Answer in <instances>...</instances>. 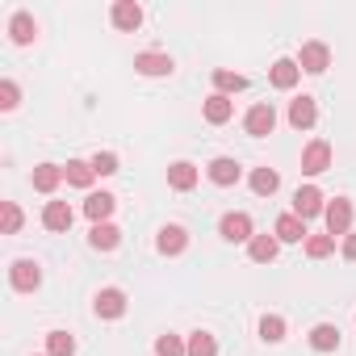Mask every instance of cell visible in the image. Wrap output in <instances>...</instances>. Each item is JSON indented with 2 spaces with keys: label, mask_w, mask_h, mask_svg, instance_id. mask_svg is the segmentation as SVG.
I'll use <instances>...</instances> for the list:
<instances>
[{
  "label": "cell",
  "mask_w": 356,
  "mask_h": 356,
  "mask_svg": "<svg viewBox=\"0 0 356 356\" xmlns=\"http://www.w3.org/2000/svg\"><path fill=\"white\" fill-rule=\"evenodd\" d=\"M9 285H13L17 293H34V289L42 285V268H38L34 260H17V264L9 268Z\"/></svg>",
  "instance_id": "cell-3"
},
{
  "label": "cell",
  "mask_w": 356,
  "mask_h": 356,
  "mask_svg": "<svg viewBox=\"0 0 356 356\" xmlns=\"http://www.w3.org/2000/svg\"><path fill=\"white\" fill-rule=\"evenodd\" d=\"M273 235H277L281 243H302V239H310V235H306V218H298V214H281L277 227H273Z\"/></svg>",
  "instance_id": "cell-13"
},
{
  "label": "cell",
  "mask_w": 356,
  "mask_h": 356,
  "mask_svg": "<svg viewBox=\"0 0 356 356\" xmlns=\"http://www.w3.org/2000/svg\"><path fill=\"white\" fill-rule=\"evenodd\" d=\"M214 88H218L222 97H231V92H243V88H248V76H239V72H227V67H218V72H214Z\"/></svg>",
  "instance_id": "cell-27"
},
{
  "label": "cell",
  "mask_w": 356,
  "mask_h": 356,
  "mask_svg": "<svg viewBox=\"0 0 356 356\" xmlns=\"http://www.w3.org/2000/svg\"><path fill=\"white\" fill-rule=\"evenodd\" d=\"M155 352H159V356H189V343H185L181 335H159V339H155Z\"/></svg>",
  "instance_id": "cell-32"
},
{
  "label": "cell",
  "mask_w": 356,
  "mask_h": 356,
  "mask_svg": "<svg viewBox=\"0 0 356 356\" xmlns=\"http://www.w3.org/2000/svg\"><path fill=\"white\" fill-rule=\"evenodd\" d=\"M277 248H281V239H277V235H252L248 256H252L256 264H273V260H277Z\"/></svg>",
  "instance_id": "cell-19"
},
{
  "label": "cell",
  "mask_w": 356,
  "mask_h": 356,
  "mask_svg": "<svg viewBox=\"0 0 356 356\" xmlns=\"http://www.w3.org/2000/svg\"><path fill=\"white\" fill-rule=\"evenodd\" d=\"M310 348H314V352H335V348H339V327L318 323V327L310 331Z\"/></svg>",
  "instance_id": "cell-26"
},
{
  "label": "cell",
  "mask_w": 356,
  "mask_h": 356,
  "mask_svg": "<svg viewBox=\"0 0 356 356\" xmlns=\"http://www.w3.org/2000/svg\"><path fill=\"white\" fill-rule=\"evenodd\" d=\"M47 356H76V339L67 331H51L47 335Z\"/></svg>",
  "instance_id": "cell-28"
},
{
  "label": "cell",
  "mask_w": 356,
  "mask_h": 356,
  "mask_svg": "<svg viewBox=\"0 0 356 356\" xmlns=\"http://www.w3.org/2000/svg\"><path fill=\"white\" fill-rule=\"evenodd\" d=\"M323 218H327V235L335 239V235H348L352 231V202L348 197H335L327 210H323Z\"/></svg>",
  "instance_id": "cell-1"
},
{
  "label": "cell",
  "mask_w": 356,
  "mask_h": 356,
  "mask_svg": "<svg viewBox=\"0 0 356 356\" xmlns=\"http://www.w3.org/2000/svg\"><path fill=\"white\" fill-rule=\"evenodd\" d=\"M72 218H76V214H72L67 202H47V210H42V227H47V231H67Z\"/></svg>",
  "instance_id": "cell-18"
},
{
  "label": "cell",
  "mask_w": 356,
  "mask_h": 356,
  "mask_svg": "<svg viewBox=\"0 0 356 356\" xmlns=\"http://www.w3.org/2000/svg\"><path fill=\"white\" fill-rule=\"evenodd\" d=\"M298 67H302V72H310V76H323V72L331 67V51H327L323 42H306V47H302V55H298Z\"/></svg>",
  "instance_id": "cell-4"
},
{
  "label": "cell",
  "mask_w": 356,
  "mask_h": 356,
  "mask_svg": "<svg viewBox=\"0 0 356 356\" xmlns=\"http://www.w3.org/2000/svg\"><path fill=\"white\" fill-rule=\"evenodd\" d=\"M17 101H22L17 84L13 80H0V109H17Z\"/></svg>",
  "instance_id": "cell-34"
},
{
  "label": "cell",
  "mask_w": 356,
  "mask_h": 356,
  "mask_svg": "<svg viewBox=\"0 0 356 356\" xmlns=\"http://www.w3.org/2000/svg\"><path fill=\"white\" fill-rule=\"evenodd\" d=\"M88 163H92L97 176H113V172H118V155H113V151H97Z\"/></svg>",
  "instance_id": "cell-33"
},
{
  "label": "cell",
  "mask_w": 356,
  "mask_h": 356,
  "mask_svg": "<svg viewBox=\"0 0 356 356\" xmlns=\"http://www.w3.org/2000/svg\"><path fill=\"white\" fill-rule=\"evenodd\" d=\"M314 122H318V105H314L310 97L289 101V126H293V130H310Z\"/></svg>",
  "instance_id": "cell-12"
},
{
  "label": "cell",
  "mask_w": 356,
  "mask_h": 356,
  "mask_svg": "<svg viewBox=\"0 0 356 356\" xmlns=\"http://www.w3.org/2000/svg\"><path fill=\"white\" fill-rule=\"evenodd\" d=\"M343 260H356V231L343 235Z\"/></svg>",
  "instance_id": "cell-36"
},
{
  "label": "cell",
  "mask_w": 356,
  "mask_h": 356,
  "mask_svg": "<svg viewBox=\"0 0 356 356\" xmlns=\"http://www.w3.org/2000/svg\"><path fill=\"white\" fill-rule=\"evenodd\" d=\"M189 356H218V339L210 331H193L189 335Z\"/></svg>",
  "instance_id": "cell-29"
},
{
  "label": "cell",
  "mask_w": 356,
  "mask_h": 356,
  "mask_svg": "<svg viewBox=\"0 0 356 356\" xmlns=\"http://www.w3.org/2000/svg\"><path fill=\"white\" fill-rule=\"evenodd\" d=\"M331 168V147L323 143V138H314L306 151H302V172L306 176H318V172H327Z\"/></svg>",
  "instance_id": "cell-6"
},
{
  "label": "cell",
  "mask_w": 356,
  "mask_h": 356,
  "mask_svg": "<svg viewBox=\"0 0 356 356\" xmlns=\"http://www.w3.org/2000/svg\"><path fill=\"white\" fill-rule=\"evenodd\" d=\"M9 38H13L17 47H30V42L38 38V26H34V17H30V13H17V17L9 22Z\"/></svg>",
  "instance_id": "cell-22"
},
{
  "label": "cell",
  "mask_w": 356,
  "mask_h": 356,
  "mask_svg": "<svg viewBox=\"0 0 356 356\" xmlns=\"http://www.w3.org/2000/svg\"><path fill=\"white\" fill-rule=\"evenodd\" d=\"M113 206H118V197H113V193H88V197H84V214L92 218V227H97V222H109Z\"/></svg>",
  "instance_id": "cell-16"
},
{
  "label": "cell",
  "mask_w": 356,
  "mask_h": 356,
  "mask_svg": "<svg viewBox=\"0 0 356 356\" xmlns=\"http://www.w3.org/2000/svg\"><path fill=\"white\" fill-rule=\"evenodd\" d=\"M168 185H172L176 193H189V189L197 185V168H193L189 159H181V163H172V168H168Z\"/></svg>",
  "instance_id": "cell-17"
},
{
  "label": "cell",
  "mask_w": 356,
  "mask_h": 356,
  "mask_svg": "<svg viewBox=\"0 0 356 356\" xmlns=\"http://www.w3.org/2000/svg\"><path fill=\"white\" fill-rule=\"evenodd\" d=\"M231 113H235V101H231V97L214 92V97L206 101V122H210V126H222V122H231Z\"/></svg>",
  "instance_id": "cell-23"
},
{
  "label": "cell",
  "mask_w": 356,
  "mask_h": 356,
  "mask_svg": "<svg viewBox=\"0 0 356 356\" xmlns=\"http://www.w3.org/2000/svg\"><path fill=\"white\" fill-rule=\"evenodd\" d=\"M22 231V210L17 202H5V235H17Z\"/></svg>",
  "instance_id": "cell-35"
},
{
  "label": "cell",
  "mask_w": 356,
  "mask_h": 356,
  "mask_svg": "<svg viewBox=\"0 0 356 356\" xmlns=\"http://www.w3.org/2000/svg\"><path fill=\"white\" fill-rule=\"evenodd\" d=\"M109 17H113V26H118V30H126V34H134V30L143 26V9L134 5V0H118Z\"/></svg>",
  "instance_id": "cell-14"
},
{
  "label": "cell",
  "mask_w": 356,
  "mask_h": 356,
  "mask_svg": "<svg viewBox=\"0 0 356 356\" xmlns=\"http://www.w3.org/2000/svg\"><path fill=\"white\" fill-rule=\"evenodd\" d=\"M206 172H210V181H214L218 189H231V185L239 181V163H235L231 155H218V159H214Z\"/></svg>",
  "instance_id": "cell-15"
},
{
  "label": "cell",
  "mask_w": 356,
  "mask_h": 356,
  "mask_svg": "<svg viewBox=\"0 0 356 356\" xmlns=\"http://www.w3.org/2000/svg\"><path fill=\"white\" fill-rule=\"evenodd\" d=\"M331 252H335V239H331V235H310V239H306V256H310V260H327Z\"/></svg>",
  "instance_id": "cell-31"
},
{
  "label": "cell",
  "mask_w": 356,
  "mask_h": 356,
  "mask_svg": "<svg viewBox=\"0 0 356 356\" xmlns=\"http://www.w3.org/2000/svg\"><path fill=\"white\" fill-rule=\"evenodd\" d=\"M277 189H281V176H277L273 168H256V172H252V193H256V197H273Z\"/></svg>",
  "instance_id": "cell-25"
},
{
  "label": "cell",
  "mask_w": 356,
  "mask_h": 356,
  "mask_svg": "<svg viewBox=\"0 0 356 356\" xmlns=\"http://www.w3.org/2000/svg\"><path fill=\"white\" fill-rule=\"evenodd\" d=\"M92 310H97V318H122L126 314V293L122 289H101Z\"/></svg>",
  "instance_id": "cell-10"
},
{
  "label": "cell",
  "mask_w": 356,
  "mask_h": 356,
  "mask_svg": "<svg viewBox=\"0 0 356 356\" xmlns=\"http://www.w3.org/2000/svg\"><path fill=\"white\" fill-rule=\"evenodd\" d=\"M327 206H323V193L314 189V185H302L298 193H293V214L298 218H314V214H323Z\"/></svg>",
  "instance_id": "cell-9"
},
{
  "label": "cell",
  "mask_w": 356,
  "mask_h": 356,
  "mask_svg": "<svg viewBox=\"0 0 356 356\" xmlns=\"http://www.w3.org/2000/svg\"><path fill=\"white\" fill-rule=\"evenodd\" d=\"M155 248H159V256H181L189 248V231L185 227H163L159 239H155Z\"/></svg>",
  "instance_id": "cell-11"
},
{
  "label": "cell",
  "mask_w": 356,
  "mask_h": 356,
  "mask_svg": "<svg viewBox=\"0 0 356 356\" xmlns=\"http://www.w3.org/2000/svg\"><path fill=\"white\" fill-rule=\"evenodd\" d=\"M268 80H273V88L289 92V88L302 80V67H298V59H277V63L268 67Z\"/></svg>",
  "instance_id": "cell-8"
},
{
  "label": "cell",
  "mask_w": 356,
  "mask_h": 356,
  "mask_svg": "<svg viewBox=\"0 0 356 356\" xmlns=\"http://www.w3.org/2000/svg\"><path fill=\"white\" fill-rule=\"evenodd\" d=\"M63 176H67V185H76V189H88V185L97 181V172H92V163H84V159H67Z\"/></svg>",
  "instance_id": "cell-24"
},
{
  "label": "cell",
  "mask_w": 356,
  "mask_h": 356,
  "mask_svg": "<svg viewBox=\"0 0 356 356\" xmlns=\"http://www.w3.org/2000/svg\"><path fill=\"white\" fill-rule=\"evenodd\" d=\"M273 126H277V113H273V105H252L248 109V118H243V130L248 134H256V138H264V134H273Z\"/></svg>",
  "instance_id": "cell-5"
},
{
  "label": "cell",
  "mask_w": 356,
  "mask_h": 356,
  "mask_svg": "<svg viewBox=\"0 0 356 356\" xmlns=\"http://www.w3.org/2000/svg\"><path fill=\"white\" fill-rule=\"evenodd\" d=\"M134 72L138 76H172V55L143 51V55H134Z\"/></svg>",
  "instance_id": "cell-7"
},
{
  "label": "cell",
  "mask_w": 356,
  "mask_h": 356,
  "mask_svg": "<svg viewBox=\"0 0 356 356\" xmlns=\"http://www.w3.org/2000/svg\"><path fill=\"white\" fill-rule=\"evenodd\" d=\"M218 235H222L227 243H252V218H248L243 210H235V214H222V222H218Z\"/></svg>",
  "instance_id": "cell-2"
},
{
  "label": "cell",
  "mask_w": 356,
  "mask_h": 356,
  "mask_svg": "<svg viewBox=\"0 0 356 356\" xmlns=\"http://www.w3.org/2000/svg\"><path fill=\"white\" fill-rule=\"evenodd\" d=\"M260 339L281 343V339H285V318H281V314H264V318H260Z\"/></svg>",
  "instance_id": "cell-30"
},
{
  "label": "cell",
  "mask_w": 356,
  "mask_h": 356,
  "mask_svg": "<svg viewBox=\"0 0 356 356\" xmlns=\"http://www.w3.org/2000/svg\"><path fill=\"white\" fill-rule=\"evenodd\" d=\"M88 243H92L97 252H113V248L122 243V231H118L113 222H97V227L88 231Z\"/></svg>",
  "instance_id": "cell-21"
},
{
  "label": "cell",
  "mask_w": 356,
  "mask_h": 356,
  "mask_svg": "<svg viewBox=\"0 0 356 356\" xmlns=\"http://www.w3.org/2000/svg\"><path fill=\"white\" fill-rule=\"evenodd\" d=\"M59 181H67L59 163H38V168H34V189H38V193H55Z\"/></svg>",
  "instance_id": "cell-20"
}]
</instances>
